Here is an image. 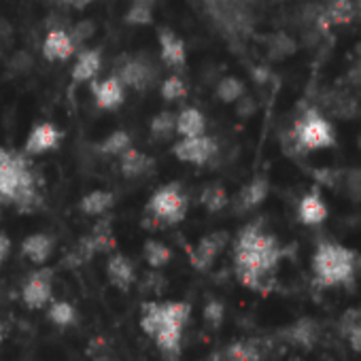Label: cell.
Masks as SVG:
<instances>
[{
    "mask_svg": "<svg viewBox=\"0 0 361 361\" xmlns=\"http://www.w3.org/2000/svg\"><path fill=\"white\" fill-rule=\"evenodd\" d=\"M202 317H204V325L209 329H219L224 325V319H226V304L219 298H211L204 304Z\"/></svg>",
    "mask_w": 361,
    "mask_h": 361,
    "instance_id": "obj_42",
    "label": "cell"
},
{
    "mask_svg": "<svg viewBox=\"0 0 361 361\" xmlns=\"http://www.w3.org/2000/svg\"><path fill=\"white\" fill-rule=\"evenodd\" d=\"M251 77L257 85H268L272 81V71L268 66H253L251 68Z\"/></svg>",
    "mask_w": 361,
    "mask_h": 361,
    "instance_id": "obj_45",
    "label": "cell"
},
{
    "mask_svg": "<svg viewBox=\"0 0 361 361\" xmlns=\"http://www.w3.org/2000/svg\"><path fill=\"white\" fill-rule=\"evenodd\" d=\"M0 268H3V266H0Z\"/></svg>",
    "mask_w": 361,
    "mask_h": 361,
    "instance_id": "obj_53",
    "label": "cell"
},
{
    "mask_svg": "<svg viewBox=\"0 0 361 361\" xmlns=\"http://www.w3.org/2000/svg\"><path fill=\"white\" fill-rule=\"evenodd\" d=\"M346 83L353 87H361V54L353 60L350 68L346 71Z\"/></svg>",
    "mask_w": 361,
    "mask_h": 361,
    "instance_id": "obj_43",
    "label": "cell"
},
{
    "mask_svg": "<svg viewBox=\"0 0 361 361\" xmlns=\"http://www.w3.org/2000/svg\"><path fill=\"white\" fill-rule=\"evenodd\" d=\"M157 47H159V60L164 66L172 71H180L188 66V45L174 30L159 28L157 30Z\"/></svg>",
    "mask_w": 361,
    "mask_h": 361,
    "instance_id": "obj_15",
    "label": "cell"
},
{
    "mask_svg": "<svg viewBox=\"0 0 361 361\" xmlns=\"http://www.w3.org/2000/svg\"><path fill=\"white\" fill-rule=\"evenodd\" d=\"M117 161H119V172H121V176H123V178H130V180H138V178L147 176V174L153 170V166H155L153 157L147 155L145 151L136 149L134 145H132L128 151H123V153L117 157Z\"/></svg>",
    "mask_w": 361,
    "mask_h": 361,
    "instance_id": "obj_21",
    "label": "cell"
},
{
    "mask_svg": "<svg viewBox=\"0 0 361 361\" xmlns=\"http://www.w3.org/2000/svg\"><path fill=\"white\" fill-rule=\"evenodd\" d=\"M60 3H64V5H73V0H60Z\"/></svg>",
    "mask_w": 361,
    "mask_h": 361,
    "instance_id": "obj_52",
    "label": "cell"
},
{
    "mask_svg": "<svg viewBox=\"0 0 361 361\" xmlns=\"http://www.w3.org/2000/svg\"><path fill=\"white\" fill-rule=\"evenodd\" d=\"M159 98L168 104L180 102L188 98V83L183 81L180 75H168L161 83H159Z\"/></svg>",
    "mask_w": 361,
    "mask_h": 361,
    "instance_id": "obj_35",
    "label": "cell"
},
{
    "mask_svg": "<svg viewBox=\"0 0 361 361\" xmlns=\"http://www.w3.org/2000/svg\"><path fill=\"white\" fill-rule=\"evenodd\" d=\"M56 245H58V240H56V236L54 234H47V232H35V234H28L24 240H22V255L30 262V264H35V266H45L49 259H51V255H54V251H56Z\"/></svg>",
    "mask_w": 361,
    "mask_h": 361,
    "instance_id": "obj_20",
    "label": "cell"
},
{
    "mask_svg": "<svg viewBox=\"0 0 361 361\" xmlns=\"http://www.w3.org/2000/svg\"><path fill=\"white\" fill-rule=\"evenodd\" d=\"M317 336H319V329H317L314 321H310V319H302L285 331V338L300 346H310L317 340Z\"/></svg>",
    "mask_w": 361,
    "mask_h": 361,
    "instance_id": "obj_36",
    "label": "cell"
},
{
    "mask_svg": "<svg viewBox=\"0 0 361 361\" xmlns=\"http://www.w3.org/2000/svg\"><path fill=\"white\" fill-rule=\"evenodd\" d=\"M353 9H355V18L361 20V0H353Z\"/></svg>",
    "mask_w": 361,
    "mask_h": 361,
    "instance_id": "obj_48",
    "label": "cell"
},
{
    "mask_svg": "<svg viewBox=\"0 0 361 361\" xmlns=\"http://www.w3.org/2000/svg\"><path fill=\"white\" fill-rule=\"evenodd\" d=\"M22 302L28 310H43L54 300V268L39 266L22 283Z\"/></svg>",
    "mask_w": 361,
    "mask_h": 361,
    "instance_id": "obj_11",
    "label": "cell"
},
{
    "mask_svg": "<svg viewBox=\"0 0 361 361\" xmlns=\"http://www.w3.org/2000/svg\"><path fill=\"white\" fill-rule=\"evenodd\" d=\"M47 319L56 327H75L79 323V312L68 300H51L47 304Z\"/></svg>",
    "mask_w": 361,
    "mask_h": 361,
    "instance_id": "obj_28",
    "label": "cell"
},
{
    "mask_svg": "<svg viewBox=\"0 0 361 361\" xmlns=\"http://www.w3.org/2000/svg\"><path fill=\"white\" fill-rule=\"evenodd\" d=\"M3 340H5V325L0 321V344H3Z\"/></svg>",
    "mask_w": 361,
    "mask_h": 361,
    "instance_id": "obj_50",
    "label": "cell"
},
{
    "mask_svg": "<svg viewBox=\"0 0 361 361\" xmlns=\"http://www.w3.org/2000/svg\"><path fill=\"white\" fill-rule=\"evenodd\" d=\"M90 92L94 96V102L100 111H117L126 102V87L119 81L117 75H109L104 79H94L90 81Z\"/></svg>",
    "mask_w": 361,
    "mask_h": 361,
    "instance_id": "obj_14",
    "label": "cell"
},
{
    "mask_svg": "<svg viewBox=\"0 0 361 361\" xmlns=\"http://www.w3.org/2000/svg\"><path fill=\"white\" fill-rule=\"evenodd\" d=\"M281 145L291 157L306 155L310 151L329 149L336 145V130L331 121L317 109L306 106L289 128V132L283 136Z\"/></svg>",
    "mask_w": 361,
    "mask_h": 361,
    "instance_id": "obj_4",
    "label": "cell"
},
{
    "mask_svg": "<svg viewBox=\"0 0 361 361\" xmlns=\"http://www.w3.org/2000/svg\"><path fill=\"white\" fill-rule=\"evenodd\" d=\"M207 132V117L196 106H183L176 113V136H200Z\"/></svg>",
    "mask_w": 361,
    "mask_h": 361,
    "instance_id": "obj_24",
    "label": "cell"
},
{
    "mask_svg": "<svg viewBox=\"0 0 361 361\" xmlns=\"http://www.w3.org/2000/svg\"><path fill=\"white\" fill-rule=\"evenodd\" d=\"M60 142H62V130L54 121H39L30 128L22 151L28 157H39V155L56 151Z\"/></svg>",
    "mask_w": 361,
    "mask_h": 361,
    "instance_id": "obj_13",
    "label": "cell"
},
{
    "mask_svg": "<svg viewBox=\"0 0 361 361\" xmlns=\"http://www.w3.org/2000/svg\"><path fill=\"white\" fill-rule=\"evenodd\" d=\"M41 54L47 62H66L71 58H75L77 47L68 35V28H51L47 30L43 45H41Z\"/></svg>",
    "mask_w": 361,
    "mask_h": 361,
    "instance_id": "obj_18",
    "label": "cell"
},
{
    "mask_svg": "<svg viewBox=\"0 0 361 361\" xmlns=\"http://www.w3.org/2000/svg\"><path fill=\"white\" fill-rule=\"evenodd\" d=\"M192 317V304L183 300H147L140 306V329L155 340L159 350L176 359L180 355V342H183L185 325Z\"/></svg>",
    "mask_w": 361,
    "mask_h": 361,
    "instance_id": "obj_2",
    "label": "cell"
},
{
    "mask_svg": "<svg viewBox=\"0 0 361 361\" xmlns=\"http://www.w3.org/2000/svg\"><path fill=\"white\" fill-rule=\"evenodd\" d=\"M264 47H266V56L272 62H283L289 60L291 56L298 54V41L293 37H289L287 32H272L264 39Z\"/></svg>",
    "mask_w": 361,
    "mask_h": 361,
    "instance_id": "obj_25",
    "label": "cell"
},
{
    "mask_svg": "<svg viewBox=\"0 0 361 361\" xmlns=\"http://www.w3.org/2000/svg\"><path fill=\"white\" fill-rule=\"evenodd\" d=\"M132 3H145V5H153L155 7L157 0H132Z\"/></svg>",
    "mask_w": 361,
    "mask_h": 361,
    "instance_id": "obj_49",
    "label": "cell"
},
{
    "mask_svg": "<svg viewBox=\"0 0 361 361\" xmlns=\"http://www.w3.org/2000/svg\"><path fill=\"white\" fill-rule=\"evenodd\" d=\"M117 202V196L109 190H92L79 200V211L85 217H104Z\"/></svg>",
    "mask_w": 361,
    "mask_h": 361,
    "instance_id": "obj_23",
    "label": "cell"
},
{
    "mask_svg": "<svg viewBox=\"0 0 361 361\" xmlns=\"http://www.w3.org/2000/svg\"><path fill=\"white\" fill-rule=\"evenodd\" d=\"M245 94H247L245 81L234 77V75L221 77L215 85V98L224 104H236Z\"/></svg>",
    "mask_w": 361,
    "mask_h": 361,
    "instance_id": "obj_31",
    "label": "cell"
},
{
    "mask_svg": "<svg viewBox=\"0 0 361 361\" xmlns=\"http://www.w3.org/2000/svg\"><path fill=\"white\" fill-rule=\"evenodd\" d=\"M83 240L87 243V247L92 249L94 255H98V253H111L115 249V236H113V230H111V221L109 219L98 221L92 228V232L83 236Z\"/></svg>",
    "mask_w": 361,
    "mask_h": 361,
    "instance_id": "obj_27",
    "label": "cell"
},
{
    "mask_svg": "<svg viewBox=\"0 0 361 361\" xmlns=\"http://www.w3.org/2000/svg\"><path fill=\"white\" fill-rule=\"evenodd\" d=\"M357 149H359V153H361V132L357 134Z\"/></svg>",
    "mask_w": 361,
    "mask_h": 361,
    "instance_id": "obj_51",
    "label": "cell"
},
{
    "mask_svg": "<svg viewBox=\"0 0 361 361\" xmlns=\"http://www.w3.org/2000/svg\"><path fill=\"white\" fill-rule=\"evenodd\" d=\"M104 272H106L109 283L115 289L123 291V293H128L136 285V281H138L136 266H134V262L126 253H111L109 259H106Z\"/></svg>",
    "mask_w": 361,
    "mask_h": 361,
    "instance_id": "obj_17",
    "label": "cell"
},
{
    "mask_svg": "<svg viewBox=\"0 0 361 361\" xmlns=\"http://www.w3.org/2000/svg\"><path fill=\"white\" fill-rule=\"evenodd\" d=\"M234 106H236V113H238V117H251V115L257 111V104H255V100H253L251 96H247V94H245V96H243V98H240V100L234 104Z\"/></svg>",
    "mask_w": 361,
    "mask_h": 361,
    "instance_id": "obj_44",
    "label": "cell"
},
{
    "mask_svg": "<svg viewBox=\"0 0 361 361\" xmlns=\"http://www.w3.org/2000/svg\"><path fill=\"white\" fill-rule=\"evenodd\" d=\"M340 192H344V196L348 200L361 202V166H357V168H344Z\"/></svg>",
    "mask_w": 361,
    "mask_h": 361,
    "instance_id": "obj_41",
    "label": "cell"
},
{
    "mask_svg": "<svg viewBox=\"0 0 361 361\" xmlns=\"http://www.w3.org/2000/svg\"><path fill=\"white\" fill-rule=\"evenodd\" d=\"M136 285H138L140 293L159 298V295L166 291V287H168V279H166L159 270H153V268H151L149 272H145V274L136 281Z\"/></svg>",
    "mask_w": 361,
    "mask_h": 361,
    "instance_id": "obj_38",
    "label": "cell"
},
{
    "mask_svg": "<svg viewBox=\"0 0 361 361\" xmlns=\"http://www.w3.org/2000/svg\"><path fill=\"white\" fill-rule=\"evenodd\" d=\"M172 257H174V253H172V249L166 243L155 240V238L145 240V245H142V259H145V264L149 268L161 270V268H166L172 262Z\"/></svg>",
    "mask_w": 361,
    "mask_h": 361,
    "instance_id": "obj_30",
    "label": "cell"
},
{
    "mask_svg": "<svg viewBox=\"0 0 361 361\" xmlns=\"http://www.w3.org/2000/svg\"><path fill=\"white\" fill-rule=\"evenodd\" d=\"M224 361H264V348L253 340L234 342L226 348Z\"/></svg>",
    "mask_w": 361,
    "mask_h": 361,
    "instance_id": "obj_34",
    "label": "cell"
},
{
    "mask_svg": "<svg viewBox=\"0 0 361 361\" xmlns=\"http://www.w3.org/2000/svg\"><path fill=\"white\" fill-rule=\"evenodd\" d=\"M113 75L119 77V81L123 83L126 90L145 94V92H149V90L155 85L159 73H157L155 62H153L149 56H145V54H134V56H123V58L117 62Z\"/></svg>",
    "mask_w": 361,
    "mask_h": 361,
    "instance_id": "obj_8",
    "label": "cell"
},
{
    "mask_svg": "<svg viewBox=\"0 0 361 361\" xmlns=\"http://www.w3.org/2000/svg\"><path fill=\"white\" fill-rule=\"evenodd\" d=\"M132 147V136L126 130H113L98 142V153L104 157H119L123 151Z\"/></svg>",
    "mask_w": 361,
    "mask_h": 361,
    "instance_id": "obj_32",
    "label": "cell"
},
{
    "mask_svg": "<svg viewBox=\"0 0 361 361\" xmlns=\"http://www.w3.org/2000/svg\"><path fill=\"white\" fill-rule=\"evenodd\" d=\"M319 5L323 7L329 26H342L355 20L353 0H319Z\"/></svg>",
    "mask_w": 361,
    "mask_h": 361,
    "instance_id": "obj_29",
    "label": "cell"
},
{
    "mask_svg": "<svg viewBox=\"0 0 361 361\" xmlns=\"http://www.w3.org/2000/svg\"><path fill=\"white\" fill-rule=\"evenodd\" d=\"M350 344H353V348H355V350H359V353H361V325L350 327Z\"/></svg>",
    "mask_w": 361,
    "mask_h": 361,
    "instance_id": "obj_47",
    "label": "cell"
},
{
    "mask_svg": "<svg viewBox=\"0 0 361 361\" xmlns=\"http://www.w3.org/2000/svg\"><path fill=\"white\" fill-rule=\"evenodd\" d=\"M329 211H327V204L321 196V192L317 188H312L310 192H306L302 196V200L298 202V219L304 224V226H321L325 219H327Z\"/></svg>",
    "mask_w": 361,
    "mask_h": 361,
    "instance_id": "obj_22",
    "label": "cell"
},
{
    "mask_svg": "<svg viewBox=\"0 0 361 361\" xmlns=\"http://www.w3.org/2000/svg\"><path fill=\"white\" fill-rule=\"evenodd\" d=\"M153 16H155V7L153 5H145V3H132L126 11V24L128 26H151L153 24Z\"/></svg>",
    "mask_w": 361,
    "mask_h": 361,
    "instance_id": "obj_39",
    "label": "cell"
},
{
    "mask_svg": "<svg viewBox=\"0 0 361 361\" xmlns=\"http://www.w3.org/2000/svg\"><path fill=\"white\" fill-rule=\"evenodd\" d=\"M200 204L209 213H221L230 204V194L221 183H209L200 192Z\"/></svg>",
    "mask_w": 361,
    "mask_h": 361,
    "instance_id": "obj_33",
    "label": "cell"
},
{
    "mask_svg": "<svg viewBox=\"0 0 361 361\" xmlns=\"http://www.w3.org/2000/svg\"><path fill=\"white\" fill-rule=\"evenodd\" d=\"M102 68V54L98 47H83L75 54V62L71 68L73 85H85L98 77Z\"/></svg>",
    "mask_w": 361,
    "mask_h": 361,
    "instance_id": "obj_19",
    "label": "cell"
},
{
    "mask_svg": "<svg viewBox=\"0 0 361 361\" xmlns=\"http://www.w3.org/2000/svg\"><path fill=\"white\" fill-rule=\"evenodd\" d=\"M0 207H11L22 213L41 207V190L28 155L0 147Z\"/></svg>",
    "mask_w": 361,
    "mask_h": 361,
    "instance_id": "obj_3",
    "label": "cell"
},
{
    "mask_svg": "<svg viewBox=\"0 0 361 361\" xmlns=\"http://www.w3.org/2000/svg\"><path fill=\"white\" fill-rule=\"evenodd\" d=\"M359 257L355 251L338 243H321L312 255V274L314 281L323 287L348 285L355 279Z\"/></svg>",
    "mask_w": 361,
    "mask_h": 361,
    "instance_id": "obj_5",
    "label": "cell"
},
{
    "mask_svg": "<svg viewBox=\"0 0 361 361\" xmlns=\"http://www.w3.org/2000/svg\"><path fill=\"white\" fill-rule=\"evenodd\" d=\"M149 136L153 142H168L176 136V113L164 109L155 113L149 121Z\"/></svg>",
    "mask_w": 361,
    "mask_h": 361,
    "instance_id": "obj_26",
    "label": "cell"
},
{
    "mask_svg": "<svg viewBox=\"0 0 361 361\" xmlns=\"http://www.w3.org/2000/svg\"><path fill=\"white\" fill-rule=\"evenodd\" d=\"M11 249H13V243L9 238V234L0 232V266L7 262V257L11 255Z\"/></svg>",
    "mask_w": 361,
    "mask_h": 361,
    "instance_id": "obj_46",
    "label": "cell"
},
{
    "mask_svg": "<svg viewBox=\"0 0 361 361\" xmlns=\"http://www.w3.org/2000/svg\"><path fill=\"white\" fill-rule=\"evenodd\" d=\"M217 153H219V145L215 136L207 132L200 136H190V138L178 136L172 142V155L178 161L192 164V166H207L217 157Z\"/></svg>",
    "mask_w": 361,
    "mask_h": 361,
    "instance_id": "obj_9",
    "label": "cell"
},
{
    "mask_svg": "<svg viewBox=\"0 0 361 361\" xmlns=\"http://www.w3.org/2000/svg\"><path fill=\"white\" fill-rule=\"evenodd\" d=\"M283 249L274 234H270L259 221L245 226L234 243V270L238 281L255 291H264L270 283Z\"/></svg>",
    "mask_w": 361,
    "mask_h": 361,
    "instance_id": "obj_1",
    "label": "cell"
},
{
    "mask_svg": "<svg viewBox=\"0 0 361 361\" xmlns=\"http://www.w3.org/2000/svg\"><path fill=\"white\" fill-rule=\"evenodd\" d=\"M190 198L178 180L157 188L145 204V221L151 226L147 228H170L180 224L188 217Z\"/></svg>",
    "mask_w": 361,
    "mask_h": 361,
    "instance_id": "obj_7",
    "label": "cell"
},
{
    "mask_svg": "<svg viewBox=\"0 0 361 361\" xmlns=\"http://www.w3.org/2000/svg\"><path fill=\"white\" fill-rule=\"evenodd\" d=\"M270 194V180L266 174H255L247 185L240 188V192L234 196V211L236 215H247L262 207Z\"/></svg>",
    "mask_w": 361,
    "mask_h": 361,
    "instance_id": "obj_16",
    "label": "cell"
},
{
    "mask_svg": "<svg viewBox=\"0 0 361 361\" xmlns=\"http://www.w3.org/2000/svg\"><path fill=\"white\" fill-rule=\"evenodd\" d=\"M310 176L314 178V183H317V185L327 188V190H331V192H340V188H342V176H344V168H329V166H323V168L310 170Z\"/></svg>",
    "mask_w": 361,
    "mask_h": 361,
    "instance_id": "obj_37",
    "label": "cell"
},
{
    "mask_svg": "<svg viewBox=\"0 0 361 361\" xmlns=\"http://www.w3.org/2000/svg\"><path fill=\"white\" fill-rule=\"evenodd\" d=\"M317 109L327 119H338V121H353L361 117V102L346 87H329L321 92Z\"/></svg>",
    "mask_w": 361,
    "mask_h": 361,
    "instance_id": "obj_10",
    "label": "cell"
},
{
    "mask_svg": "<svg viewBox=\"0 0 361 361\" xmlns=\"http://www.w3.org/2000/svg\"><path fill=\"white\" fill-rule=\"evenodd\" d=\"M96 32H98V26H96L94 20H79V22H75V24L68 28V35H71V39H73V43H75V47H77V51L83 49V47L96 37Z\"/></svg>",
    "mask_w": 361,
    "mask_h": 361,
    "instance_id": "obj_40",
    "label": "cell"
},
{
    "mask_svg": "<svg viewBox=\"0 0 361 361\" xmlns=\"http://www.w3.org/2000/svg\"><path fill=\"white\" fill-rule=\"evenodd\" d=\"M202 5L221 35L243 43L255 24L253 0H202Z\"/></svg>",
    "mask_w": 361,
    "mask_h": 361,
    "instance_id": "obj_6",
    "label": "cell"
},
{
    "mask_svg": "<svg viewBox=\"0 0 361 361\" xmlns=\"http://www.w3.org/2000/svg\"><path fill=\"white\" fill-rule=\"evenodd\" d=\"M230 243V234L226 230H215L207 236H202L190 251V262L196 270L207 272L213 268V264L219 259V255L226 251Z\"/></svg>",
    "mask_w": 361,
    "mask_h": 361,
    "instance_id": "obj_12",
    "label": "cell"
}]
</instances>
